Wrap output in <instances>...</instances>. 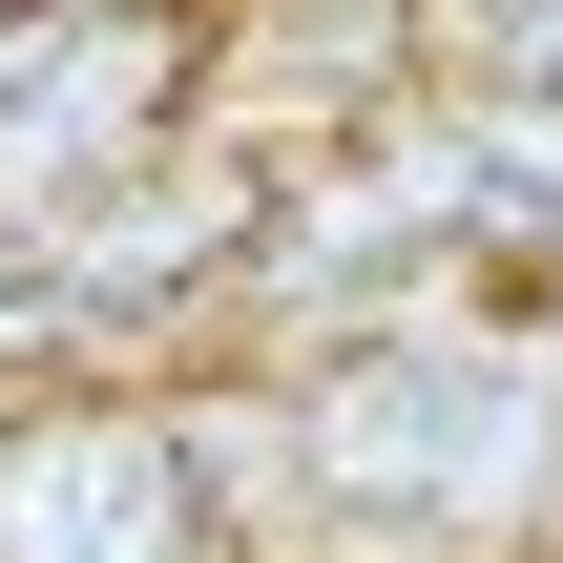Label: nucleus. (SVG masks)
<instances>
[{"mask_svg": "<svg viewBox=\"0 0 563 563\" xmlns=\"http://www.w3.org/2000/svg\"><path fill=\"white\" fill-rule=\"evenodd\" d=\"M209 125V0H125V21H42V63L0 84V230L104 209L146 146Z\"/></svg>", "mask_w": 563, "mask_h": 563, "instance_id": "f257e3e1", "label": "nucleus"}, {"mask_svg": "<svg viewBox=\"0 0 563 563\" xmlns=\"http://www.w3.org/2000/svg\"><path fill=\"white\" fill-rule=\"evenodd\" d=\"M0 563H230L167 397H0Z\"/></svg>", "mask_w": 563, "mask_h": 563, "instance_id": "f03ea898", "label": "nucleus"}, {"mask_svg": "<svg viewBox=\"0 0 563 563\" xmlns=\"http://www.w3.org/2000/svg\"><path fill=\"white\" fill-rule=\"evenodd\" d=\"M251 209H272V167L251 146H146L104 209H63V230H21V272H42V334H146V313H230V272H251Z\"/></svg>", "mask_w": 563, "mask_h": 563, "instance_id": "7ed1b4c3", "label": "nucleus"}]
</instances>
